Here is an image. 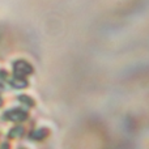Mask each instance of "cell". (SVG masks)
Here are the masks:
<instances>
[{"label":"cell","instance_id":"cell-1","mask_svg":"<svg viewBox=\"0 0 149 149\" xmlns=\"http://www.w3.org/2000/svg\"><path fill=\"white\" fill-rule=\"evenodd\" d=\"M31 72H33V68L26 62H24V60H20V62L15 63V74L17 77H24Z\"/></svg>","mask_w":149,"mask_h":149},{"label":"cell","instance_id":"cell-2","mask_svg":"<svg viewBox=\"0 0 149 149\" xmlns=\"http://www.w3.org/2000/svg\"><path fill=\"white\" fill-rule=\"evenodd\" d=\"M26 116L28 115H26L25 111H21V110H10V111H8V113L4 114L5 119H9V120H13V122L25 120Z\"/></svg>","mask_w":149,"mask_h":149},{"label":"cell","instance_id":"cell-3","mask_svg":"<svg viewBox=\"0 0 149 149\" xmlns=\"http://www.w3.org/2000/svg\"><path fill=\"white\" fill-rule=\"evenodd\" d=\"M10 84H12V86L17 88V89H22V88L28 86V81H26V80H24L22 77H17V76H16L15 79L10 81Z\"/></svg>","mask_w":149,"mask_h":149},{"label":"cell","instance_id":"cell-4","mask_svg":"<svg viewBox=\"0 0 149 149\" xmlns=\"http://www.w3.org/2000/svg\"><path fill=\"white\" fill-rule=\"evenodd\" d=\"M47 134H49V132H47L46 128H38L31 134V137H33L34 140H41V139H43L45 136H47Z\"/></svg>","mask_w":149,"mask_h":149},{"label":"cell","instance_id":"cell-5","mask_svg":"<svg viewBox=\"0 0 149 149\" xmlns=\"http://www.w3.org/2000/svg\"><path fill=\"white\" fill-rule=\"evenodd\" d=\"M22 134H24L22 127H15V128L9 132V137H20Z\"/></svg>","mask_w":149,"mask_h":149},{"label":"cell","instance_id":"cell-6","mask_svg":"<svg viewBox=\"0 0 149 149\" xmlns=\"http://www.w3.org/2000/svg\"><path fill=\"white\" fill-rule=\"evenodd\" d=\"M18 101L25 103V105H28V106H34V101L31 100L30 97H28V95H20V97H18Z\"/></svg>","mask_w":149,"mask_h":149},{"label":"cell","instance_id":"cell-7","mask_svg":"<svg viewBox=\"0 0 149 149\" xmlns=\"http://www.w3.org/2000/svg\"><path fill=\"white\" fill-rule=\"evenodd\" d=\"M7 148H8V145H7V144H4V145L1 147V149H7Z\"/></svg>","mask_w":149,"mask_h":149},{"label":"cell","instance_id":"cell-8","mask_svg":"<svg viewBox=\"0 0 149 149\" xmlns=\"http://www.w3.org/2000/svg\"><path fill=\"white\" fill-rule=\"evenodd\" d=\"M0 105H1V98H0Z\"/></svg>","mask_w":149,"mask_h":149}]
</instances>
